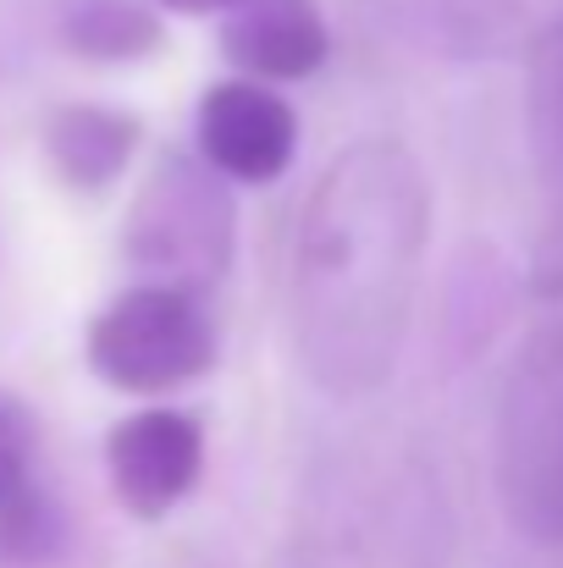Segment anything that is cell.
Returning <instances> with one entry per match:
<instances>
[{
    "label": "cell",
    "instance_id": "obj_1",
    "mask_svg": "<svg viewBox=\"0 0 563 568\" xmlns=\"http://www.w3.org/2000/svg\"><path fill=\"white\" fill-rule=\"evenodd\" d=\"M425 248L420 166L375 139L349 150L310 199L299 232V337L332 392H360L392 371L414 271Z\"/></svg>",
    "mask_w": 563,
    "mask_h": 568
},
{
    "label": "cell",
    "instance_id": "obj_2",
    "mask_svg": "<svg viewBox=\"0 0 563 568\" xmlns=\"http://www.w3.org/2000/svg\"><path fill=\"white\" fill-rule=\"evenodd\" d=\"M215 359V332L199 298L183 287H155L139 282L89 332V365L94 376L133 397H161L178 392L193 376H204Z\"/></svg>",
    "mask_w": 563,
    "mask_h": 568
},
{
    "label": "cell",
    "instance_id": "obj_3",
    "mask_svg": "<svg viewBox=\"0 0 563 568\" xmlns=\"http://www.w3.org/2000/svg\"><path fill=\"white\" fill-rule=\"evenodd\" d=\"M128 254L155 287H204L232 260V199L221 178L188 155H167L128 221Z\"/></svg>",
    "mask_w": 563,
    "mask_h": 568
},
{
    "label": "cell",
    "instance_id": "obj_4",
    "mask_svg": "<svg viewBox=\"0 0 563 568\" xmlns=\"http://www.w3.org/2000/svg\"><path fill=\"white\" fill-rule=\"evenodd\" d=\"M299 116L265 83L232 78L210 83L199 100V155L215 178L232 183H277L293 166Z\"/></svg>",
    "mask_w": 563,
    "mask_h": 568
},
{
    "label": "cell",
    "instance_id": "obj_5",
    "mask_svg": "<svg viewBox=\"0 0 563 568\" xmlns=\"http://www.w3.org/2000/svg\"><path fill=\"white\" fill-rule=\"evenodd\" d=\"M111 491L133 519H161L183 503L204 469V436L183 408H139L105 436Z\"/></svg>",
    "mask_w": 563,
    "mask_h": 568
},
{
    "label": "cell",
    "instance_id": "obj_6",
    "mask_svg": "<svg viewBox=\"0 0 563 568\" xmlns=\"http://www.w3.org/2000/svg\"><path fill=\"white\" fill-rule=\"evenodd\" d=\"M332 33L315 0H238L221 17V55L249 72V83H293L321 72Z\"/></svg>",
    "mask_w": 563,
    "mask_h": 568
},
{
    "label": "cell",
    "instance_id": "obj_7",
    "mask_svg": "<svg viewBox=\"0 0 563 568\" xmlns=\"http://www.w3.org/2000/svg\"><path fill=\"white\" fill-rule=\"evenodd\" d=\"M139 150V116L105 105H61L44 128V155L72 189H111Z\"/></svg>",
    "mask_w": 563,
    "mask_h": 568
},
{
    "label": "cell",
    "instance_id": "obj_8",
    "mask_svg": "<svg viewBox=\"0 0 563 568\" xmlns=\"http://www.w3.org/2000/svg\"><path fill=\"white\" fill-rule=\"evenodd\" d=\"M67 44L94 61H139L161 44V17L144 0H72L61 22Z\"/></svg>",
    "mask_w": 563,
    "mask_h": 568
},
{
    "label": "cell",
    "instance_id": "obj_9",
    "mask_svg": "<svg viewBox=\"0 0 563 568\" xmlns=\"http://www.w3.org/2000/svg\"><path fill=\"white\" fill-rule=\"evenodd\" d=\"M531 150L542 189L563 215V17L531 50Z\"/></svg>",
    "mask_w": 563,
    "mask_h": 568
},
{
    "label": "cell",
    "instance_id": "obj_10",
    "mask_svg": "<svg viewBox=\"0 0 563 568\" xmlns=\"http://www.w3.org/2000/svg\"><path fill=\"white\" fill-rule=\"evenodd\" d=\"M56 536H61V519H56L50 497H44L33 480H28L22 491L0 497V558L33 564V558H44V552L56 547Z\"/></svg>",
    "mask_w": 563,
    "mask_h": 568
},
{
    "label": "cell",
    "instance_id": "obj_11",
    "mask_svg": "<svg viewBox=\"0 0 563 568\" xmlns=\"http://www.w3.org/2000/svg\"><path fill=\"white\" fill-rule=\"evenodd\" d=\"M28 480H33V425L11 397H0V497L22 491Z\"/></svg>",
    "mask_w": 563,
    "mask_h": 568
},
{
    "label": "cell",
    "instance_id": "obj_12",
    "mask_svg": "<svg viewBox=\"0 0 563 568\" xmlns=\"http://www.w3.org/2000/svg\"><path fill=\"white\" fill-rule=\"evenodd\" d=\"M155 6H167V11H183V17H210V11H232L238 0H155Z\"/></svg>",
    "mask_w": 563,
    "mask_h": 568
}]
</instances>
